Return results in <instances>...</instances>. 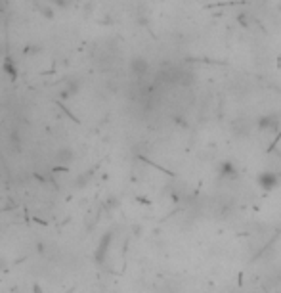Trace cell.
<instances>
[{
	"mask_svg": "<svg viewBox=\"0 0 281 293\" xmlns=\"http://www.w3.org/2000/svg\"><path fill=\"white\" fill-rule=\"evenodd\" d=\"M109 243H111V234H105V236H103V240H101V243H99V247H98V251H96V259L103 260L105 251H107V247H109Z\"/></svg>",
	"mask_w": 281,
	"mask_h": 293,
	"instance_id": "obj_6",
	"label": "cell"
},
{
	"mask_svg": "<svg viewBox=\"0 0 281 293\" xmlns=\"http://www.w3.org/2000/svg\"><path fill=\"white\" fill-rule=\"evenodd\" d=\"M278 125H280L278 115H262V117H258V121H256V127L260 130H270V129L276 130Z\"/></svg>",
	"mask_w": 281,
	"mask_h": 293,
	"instance_id": "obj_3",
	"label": "cell"
},
{
	"mask_svg": "<svg viewBox=\"0 0 281 293\" xmlns=\"http://www.w3.org/2000/svg\"><path fill=\"white\" fill-rule=\"evenodd\" d=\"M56 159H58V163H62V165H69V163H73V159H75V152L69 146L60 148L58 154H56Z\"/></svg>",
	"mask_w": 281,
	"mask_h": 293,
	"instance_id": "obj_5",
	"label": "cell"
},
{
	"mask_svg": "<svg viewBox=\"0 0 281 293\" xmlns=\"http://www.w3.org/2000/svg\"><path fill=\"white\" fill-rule=\"evenodd\" d=\"M79 88H81V81H79V79H73V81H69V83L65 85L63 94H75V92H79Z\"/></svg>",
	"mask_w": 281,
	"mask_h": 293,
	"instance_id": "obj_7",
	"label": "cell"
},
{
	"mask_svg": "<svg viewBox=\"0 0 281 293\" xmlns=\"http://www.w3.org/2000/svg\"><path fill=\"white\" fill-rule=\"evenodd\" d=\"M256 182H258V186H260L262 190L270 192V190H274V188L280 184V176H278L276 172H272V171H264V172H260V174L256 176Z\"/></svg>",
	"mask_w": 281,
	"mask_h": 293,
	"instance_id": "obj_1",
	"label": "cell"
},
{
	"mask_svg": "<svg viewBox=\"0 0 281 293\" xmlns=\"http://www.w3.org/2000/svg\"><path fill=\"white\" fill-rule=\"evenodd\" d=\"M148 71H149V64H148V60H146V58H142V56H134V58L130 60V73H132L134 77L142 79V77H146V75H148Z\"/></svg>",
	"mask_w": 281,
	"mask_h": 293,
	"instance_id": "obj_2",
	"label": "cell"
},
{
	"mask_svg": "<svg viewBox=\"0 0 281 293\" xmlns=\"http://www.w3.org/2000/svg\"><path fill=\"white\" fill-rule=\"evenodd\" d=\"M220 176H222L224 180H235V178H237V169H235V165L230 161L220 163Z\"/></svg>",
	"mask_w": 281,
	"mask_h": 293,
	"instance_id": "obj_4",
	"label": "cell"
},
{
	"mask_svg": "<svg viewBox=\"0 0 281 293\" xmlns=\"http://www.w3.org/2000/svg\"><path fill=\"white\" fill-rule=\"evenodd\" d=\"M50 2H54V4H56V6H67V0H50Z\"/></svg>",
	"mask_w": 281,
	"mask_h": 293,
	"instance_id": "obj_8",
	"label": "cell"
}]
</instances>
